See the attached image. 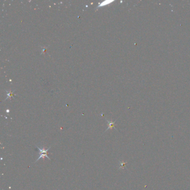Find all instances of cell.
I'll use <instances>...</instances> for the list:
<instances>
[{
	"label": "cell",
	"mask_w": 190,
	"mask_h": 190,
	"mask_svg": "<svg viewBox=\"0 0 190 190\" xmlns=\"http://www.w3.org/2000/svg\"><path fill=\"white\" fill-rule=\"evenodd\" d=\"M126 164V162H120V165H121V168H123L124 167V166Z\"/></svg>",
	"instance_id": "cell-4"
},
{
	"label": "cell",
	"mask_w": 190,
	"mask_h": 190,
	"mask_svg": "<svg viewBox=\"0 0 190 190\" xmlns=\"http://www.w3.org/2000/svg\"><path fill=\"white\" fill-rule=\"evenodd\" d=\"M113 2V1H105V2H102L101 3V5H99V6H104V5H106L107 4H108V3H109L110 2Z\"/></svg>",
	"instance_id": "cell-3"
},
{
	"label": "cell",
	"mask_w": 190,
	"mask_h": 190,
	"mask_svg": "<svg viewBox=\"0 0 190 190\" xmlns=\"http://www.w3.org/2000/svg\"><path fill=\"white\" fill-rule=\"evenodd\" d=\"M36 148H37V149H38V152H39V156H38V159L36 160V161H35V163H36V162H38L40 159H42V158L44 159L45 157H46L48 159L51 160V159L48 157V153H47L48 151H49V149L51 147H50L49 148H48L46 149H45L44 148H40V147H38V146H36Z\"/></svg>",
	"instance_id": "cell-1"
},
{
	"label": "cell",
	"mask_w": 190,
	"mask_h": 190,
	"mask_svg": "<svg viewBox=\"0 0 190 190\" xmlns=\"http://www.w3.org/2000/svg\"><path fill=\"white\" fill-rule=\"evenodd\" d=\"M107 122L109 123V127H108L106 131H107V130L109 129H112L113 128H115L114 127V126H115V122H113L112 121H109V120H107Z\"/></svg>",
	"instance_id": "cell-2"
}]
</instances>
